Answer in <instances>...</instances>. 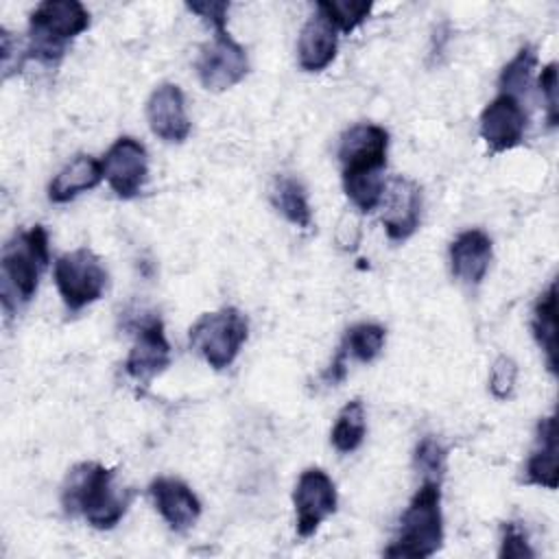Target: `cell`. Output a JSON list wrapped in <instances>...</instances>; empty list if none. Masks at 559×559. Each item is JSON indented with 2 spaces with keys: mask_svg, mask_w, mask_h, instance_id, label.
<instances>
[{
  "mask_svg": "<svg viewBox=\"0 0 559 559\" xmlns=\"http://www.w3.org/2000/svg\"><path fill=\"white\" fill-rule=\"evenodd\" d=\"M131 500L133 491L116 485L114 469L94 461L74 465L61 489L63 511L68 515H81L98 531L114 528L127 513Z\"/></svg>",
  "mask_w": 559,
  "mask_h": 559,
  "instance_id": "obj_1",
  "label": "cell"
},
{
  "mask_svg": "<svg viewBox=\"0 0 559 559\" xmlns=\"http://www.w3.org/2000/svg\"><path fill=\"white\" fill-rule=\"evenodd\" d=\"M443 544L441 515V485L439 480H424L417 493L400 518V531L393 544L384 550L395 559L432 557Z\"/></svg>",
  "mask_w": 559,
  "mask_h": 559,
  "instance_id": "obj_2",
  "label": "cell"
},
{
  "mask_svg": "<svg viewBox=\"0 0 559 559\" xmlns=\"http://www.w3.org/2000/svg\"><path fill=\"white\" fill-rule=\"evenodd\" d=\"M48 234L41 225L15 234L2 249V306L7 312L13 304L28 301L39 282V273L48 266Z\"/></svg>",
  "mask_w": 559,
  "mask_h": 559,
  "instance_id": "obj_3",
  "label": "cell"
},
{
  "mask_svg": "<svg viewBox=\"0 0 559 559\" xmlns=\"http://www.w3.org/2000/svg\"><path fill=\"white\" fill-rule=\"evenodd\" d=\"M90 26V11L76 0H46L35 7L28 22V55L52 63L63 50L66 41L81 35Z\"/></svg>",
  "mask_w": 559,
  "mask_h": 559,
  "instance_id": "obj_4",
  "label": "cell"
},
{
  "mask_svg": "<svg viewBox=\"0 0 559 559\" xmlns=\"http://www.w3.org/2000/svg\"><path fill=\"white\" fill-rule=\"evenodd\" d=\"M247 317L238 308L227 306L216 312L201 314L190 328L188 341L190 347L201 354L212 369L221 371L236 360L242 343L247 341Z\"/></svg>",
  "mask_w": 559,
  "mask_h": 559,
  "instance_id": "obj_5",
  "label": "cell"
},
{
  "mask_svg": "<svg viewBox=\"0 0 559 559\" xmlns=\"http://www.w3.org/2000/svg\"><path fill=\"white\" fill-rule=\"evenodd\" d=\"M55 284L66 308L79 312L103 297L107 286V271L94 251L81 247L57 258Z\"/></svg>",
  "mask_w": 559,
  "mask_h": 559,
  "instance_id": "obj_6",
  "label": "cell"
},
{
  "mask_svg": "<svg viewBox=\"0 0 559 559\" xmlns=\"http://www.w3.org/2000/svg\"><path fill=\"white\" fill-rule=\"evenodd\" d=\"M194 68L205 90L225 92L245 79L249 59L245 48L225 28L214 31V39L201 48Z\"/></svg>",
  "mask_w": 559,
  "mask_h": 559,
  "instance_id": "obj_7",
  "label": "cell"
},
{
  "mask_svg": "<svg viewBox=\"0 0 559 559\" xmlns=\"http://www.w3.org/2000/svg\"><path fill=\"white\" fill-rule=\"evenodd\" d=\"M293 502L297 535L306 539L314 535L321 522L336 511V487L321 467H308L295 485Z\"/></svg>",
  "mask_w": 559,
  "mask_h": 559,
  "instance_id": "obj_8",
  "label": "cell"
},
{
  "mask_svg": "<svg viewBox=\"0 0 559 559\" xmlns=\"http://www.w3.org/2000/svg\"><path fill=\"white\" fill-rule=\"evenodd\" d=\"M103 173L120 199H133L148 179V155L135 138H118L105 153Z\"/></svg>",
  "mask_w": 559,
  "mask_h": 559,
  "instance_id": "obj_9",
  "label": "cell"
},
{
  "mask_svg": "<svg viewBox=\"0 0 559 559\" xmlns=\"http://www.w3.org/2000/svg\"><path fill=\"white\" fill-rule=\"evenodd\" d=\"M389 133L380 124L360 122L349 127L338 142L343 173H382L386 166Z\"/></svg>",
  "mask_w": 559,
  "mask_h": 559,
  "instance_id": "obj_10",
  "label": "cell"
},
{
  "mask_svg": "<svg viewBox=\"0 0 559 559\" xmlns=\"http://www.w3.org/2000/svg\"><path fill=\"white\" fill-rule=\"evenodd\" d=\"M526 129V114L518 96L500 94L480 114V138L491 153H504L515 148Z\"/></svg>",
  "mask_w": 559,
  "mask_h": 559,
  "instance_id": "obj_11",
  "label": "cell"
},
{
  "mask_svg": "<svg viewBox=\"0 0 559 559\" xmlns=\"http://www.w3.org/2000/svg\"><path fill=\"white\" fill-rule=\"evenodd\" d=\"M168 365H170V345L166 341L164 323L157 317H148L138 325L135 343L127 356L124 369L133 380L148 384Z\"/></svg>",
  "mask_w": 559,
  "mask_h": 559,
  "instance_id": "obj_12",
  "label": "cell"
},
{
  "mask_svg": "<svg viewBox=\"0 0 559 559\" xmlns=\"http://www.w3.org/2000/svg\"><path fill=\"white\" fill-rule=\"evenodd\" d=\"M382 225L389 240L402 242L415 234L421 216V190L413 179L393 177L386 183Z\"/></svg>",
  "mask_w": 559,
  "mask_h": 559,
  "instance_id": "obj_13",
  "label": "cell"
},
{
  "mask_svg": "<svg viewBox=\"0 0 559 559\" xmlns=\"http://www.w3.org/2000/svg\"><path fill=\"white\" fill-rule=\"evenodd\" d=\"M146 120L157 138L181 144L192 129L181 87L175 83L157 85L146 103Z\"/></svg>",
  "mask_w": 559,
  "mask_h": 559,
  "instance_id": "obj_14",
  "label": "cell"
},
{
  "mask_svg": "<svg viewBox=\"0 0 559 559\" xmlns=\"http://www.w3.org/2000/svg\"><path fill=\"white\" fill-rule=\"evenodd\" d=\"M155 509L175 531H188L201 515V502L194 491L179 478L159 476L148 487Z\"/></svg>",
  "mask_w": 559,
  "mask_h": 559,
  "instance_id": "obj_15",
  "label": "cell"
},
{
  "mask_svg": "<svg viewBox=\"0 0 559 559\" xmlns=\"http://www.w3.org/2000/svg\"><path fill=\"white\" fill-rule=\"evenodd\" d=\"M338 28L332 20L317 7V13L308 17L299 33L297 41V61L299 68L306 72H321L325 70L334 57L338 46Z\"/></svg>",
  "mask_w": 559,
  "mask_h": 559,
  "instance_id": "obj_16",
  "label": "cell"
},
{
  "mask_svg": "<svg viewBox=\"0 0 559 559\" xmlns=\"http://www.w3.org/2000/svg\"><path fill=\"white\" fill-rule=\"evenodd\" d=\"M491 262V238L480 229L461 231L450 245V266L454 277L467 286L483 282Z\"/></svg>",
  "mask_w": 559,
  "mask_h": 559,
  "instance_id": "obj_17",
  "label": "cell"
},
{
  "mask_svg": "<svg viewBox=\"0 0 559 559\" xmlns=\"http://www.w3.org/2000/svg\"><path fill=\"white\" fill-rule=\"evenodd\" d=\"M103 164L90 155H76L68 162L50 181L48 199L52 203H68L76 199L81 192L96 188L103 179Z\"/></svg>",
  "mask_w": 559,
  "mask_h": 559,
  "instance_id": "obj_18",
  "label": "cell"
},
{
  "mask_svg": "<svg viewBox=\"0 0 559 559\" xmlns=\"http://www.w3.org/2000/svg\"><path fill=\"white\" fill-rule=\"evenodd\" d=\"M537 450L526 461V483L546 489H557V432L555 415H548L537 426Z\"/></svg>",
  "mask_w": 559,
  "mask_h": 559,
  "instance_id": "obj_19",
  "label": "cell"
},
{
  "mask_svg": "<svg viewBox=\"0 0 559 559\" xmlns=\"http://www.w3.org/2000/svg\"><path fill=\"white\" fill-rule=\"evenodd\" d=\"M533 336L546 354L548 369L557 371V284L552 282L537 299L533 310Z\"/></svg>",
  "mask_w": 559,
  "mask_h": 559,
  "instance_id": "obj_20",
  "label": "cell"
},
{
  "mask_svg": "<svg viewBox=\"0 0 559 559\" xmlns=\"http://www.w3.org/2000/svg\"><path fill=\"white\" fill-rule=\"evenodd\" d=\"M271 199L277 212L293 225L308 229L312 223V212L304 186L293 177H277L271 188Z\"/></svg>",
  "mask_w": 559,
  "mask_h": 559,
  "instance_id": "obj_21",
  "label": "cell"
},
{
  "mask_svg": "<svg viewBox=\"0 0 559 559\" xmlns=\"http://www.w3.org/2000/svg\"><path fill=\"white\" fill-rule=\"evenodd\" d=\"M365 432H367L365 406H362L360 400H352L341 408V413L336 417V424L332 428L330 441H332L336 452L349 454L362 443Z\"/></svg>",
  "mask_w": 559,
  "mask_h": 559,
  "instance_id": "obj_22",
  "label": "cell"
},
{
  "mask_svg": "<svg viewBox=\"0 0 559 559\" xmlns=\"http://www.w3.org/2000/svg\"><path fill=\"white\" fill-rule=\"evenodd\" d=\"M343 188L356 210L371 212L382 203L386 181L382 173H343Z\"/></svg>",
  "mask_w": 559,
  "mask_h": 559,
  "instance_id": "obj_23",
  "label": "cell"
},
{
  "mask_svg": "<svg viewBox=\"0 0 559 559\" xmlns=\"http://www.w3.org/2000/svg\"><path fill=\"white\" fill-rule=\"evenodd\" d=\"M386 332L378 323H356L345 332L341 349L360 362H371L384 347Z\"/></svg>",
  "mask_w": 559,
  "mask_h": 559,
  "instance_id": "obj_24",
  "label": "cell"
},
{
  "mask_svg": "<svg viewBox=\"0 0 559 559\" xmlns=\"http://www.w3.org/2000/svg\"><path fill=\"white\" fill-rule=\"evenodd\" d=\"M535 63H537V52L533 46H522L518 50V55L502 68L500 72V87H502V94H520L528 87L531 83V76H533V70H535Z\"/></svg>",
  "mask_w": 559,
  "mask_h": 559,
  "instance_id": "obj_25",
  "label": "cell"
},
{
  "mask_svg": "<svg viewBox=\"0 0 559 559\" xmlns=\"http://www.w3.org/2000/svg\"><path fill=\"white\" fill-rule=\"evenodd\" d=\"M317 7L343 33H352L356 26H360L373 9L371 2H354V0H325V2H319Z\"/></svg>",
  "mask_w": 559,
  "mask_h": 559,
  "instance_id": "obj_26",
  "label": "cell"
},
{
  "mask_svg": "<svg viewBox=\"0 0 559 559\" xmlns=\"http://www.w3.org/2000/svg\"><path fill=\"white\" fill-rule=\"evenodd\" d=\"M448 452L435 437H424L415 448V467L421 472L424 480H441L445 472Z\"/></svg>",
  "mask_w": 559,
  "mask_h": 559,
  "instance_id": "obj_27",
  "label": "cell"
},
{
  "mask_svg": "<svg viewBox=\"0 0 559 559\" xmlns=\"http://www.w3.org/2000/svg\"><path fill=\"white\" fill-rule=\"evenodd\" d=\"M518 378V365L509 356H498L489 371V391L496 400H507L513 393Z\"/></svg>",
  "mask_w": 559,
  "mask_h": 559,
  "instance_id": "obj_28",
  "label": "cell"
},
{
  "mask_svg": "<svg viewBox=\"0 0 559 559\" xmlns=\"http://www.w3.org/2000/svg\"><path fill=\"white\" fill-rule=\"evenodd\" d=\"M500 557L502 559H531L535 552L531 550L526 535L522 528L513 522H507L502 526V546H500Z\"/></svg>",
  "mask_w": 559,
  "mask_h": 559,
  "instance_id": "obj_29",
  "label": "cell"
},
{
  "mask_svg": "<svg viewBox=\"0 0 559 559\" xmlns=\"http://www.w3.org/2000/svg\"><path fill=\"white\" fill-rule=\"evenodd\" d=\"M539 92L546 100V120L550 127L557 124L559 120V105H557V63L550 61L544 66L539 74Z\"/></svg>",
  "mask_w": 559,
  "mask_h": 559,
  "instance_id": "obj_30",
  "label": "cell"
},
{
  "mask_svg": "<svg viewBox=\"0 0 559 559\" xmlns=\"http://www.w3.org/2000/svg\"><path fill=\"white\" fill-rule=\"evenodd\" d=\"M192 13L203 17L207 24H212L214 31H225L227 28V11L229 4L221 0H203V2H188L186 4Z\"/></svg>",
  "mask_w": 559,
  "mask_h": 559,
  "instance_id": "obj_31",
  "label": "cell"
}]
</instances>
